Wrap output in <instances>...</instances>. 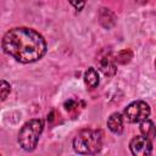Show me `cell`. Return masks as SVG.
I'll use <instances>...</instances> for the list:
<instances>
[{
  "label": "cell",
  "mask_w": 156,
  "mask_h": 156,
  "mask_svg": "<svg viewBox=\"0 0 156 156\" xmlns=\"http://www.w3.org/2000/svg\"><path fill=\"white\" fill-rule=\"evenodd\" d=\"M5 54L21 63H30L40 60L46 52L44 37L27 27H16L7 30L2 38Z\"/></svg>",
  "instance_id": "cell-1"
},
{
  "label": "cell",
  "mask_w": 156,
  "mask_h": 156,
  "mask_svg": "<svg viewBox=\"0 0 156 156\" xmlns=\"http://www.w3.org/2000/svg\"><path fill=\"white\" fill-rule=\"evenodd\" d=\"M102 136L104 134L100 129H82L73 139V147L82 155L96 154L102 146Z\"/></svg>",
  "instance_id": "cell-2"
},
{
  "label": "cell",
  "mask_w": 156,
  "mask_h": 156,
  "mask_svg": "<svg viewBox=\"0 0 156 156\" xmlns=\"http://www.w3.org/2000/svg\"><path fill=\"white\" fill-rule=\"evenodd\" d=\"M44 129V121L34 118L23 124L18 133V143L26 151H33L37 147L39 136Z\"/></svg>",
  "instance_id": "cell-3"
},
{
  "label": "cell",
  "mask_w": 156,
  "mask_h": 156,
  "mask_svg": "<svg viewBox=\"0 0 156 156\" xmlns=\"http://www.w3.org/2000/svg\"><path fill=\"white\" fill-rule=\"evenodd\" d=\"M150 106L141 100L133 101L123 111V118L129 123H139L150 116Z\"/></svg>",
  "instance_id": "cell-4"
},
{
  "label": "cell",
  "mask_w": 156,
  "mask_h": 156,
  "mask_svg": "<svg viewBox=\"0 0 156 156\" xmlns=\"http://www.w3.org/2000/svg\"><path fill=\"white\" fill-rule=\"evenodd\" d=\"M130 151L135 156H147L152 152V143L144 135L134 136L129 144Z\"/></svg>",
  "instance_id": "cell-5"
},
{
  "label": "cell",
  "mask_w": 156,
  "mask_h": 156,
  "mask_svg": "<svg viewBox=\"0 0 156 156\" xmlns=\"http://www.w3.org/2000/svg\"><path fill=\"white\" fill-rule=\"evenodd\" d=\"M98 66H99V69L107 77H111L116 73L117 68H116V60L115 57L111 55L110 51H105V52H101L99 55V58H98Z\"/></svg>",
  "instance_id": "cell-6"
},
{
  "label": "cell",
  "mask_w": 156,
  "mask_h": 156,
  "mask_svg": "<svg viewBox=\"0 0 156 156\" xmlns=\"http://www.w3.org/2000/svg\"><path fill=\"white\" fill-rule=\"evenodd\" d=\"M107 127L115 134H121L123 132V116L118 112L112 113L107 118Z\"/></svg>",
  "instance_id": "cell-7"
},
{
  "label": "cell",
  "mask_w": 156,
  "mask_h": 156,
  "mask_svg": "<svg viewBox=\"0 0 156 156\" xmlns=\"http://www.w3.org/2000/svg\"><path fill=\"white\" fill-rule=\"evenodd\" d=\"M139 128H140V132H141V134L144 136H146L151 141L155 139V136H156V127H155V124H154L152 121H150L147 118L144 119V121H141Z\"/></svg>",
  "instance_id": "cell-8"
},
{
  "label": "cell",
  "mask_w": 156,
  "mask_h": 156,
  "mask_svg": "<svg viewBox=\"0 0 156 156\" xmlns=\"http://www.w3.org/2000/svg\"><path fill=\"white\" fill-rule=\"evenodd\" d=\"M99 18H100L101 26L105 28H111L116 22V16L108 9H101L99 13Z\"/></svg>",
  "instance_id": "cell-9"
},
{
  "label": "cell",
  "mask_w": 156,
  "mask_h": 156,
  "mask_svg": "<svg viewBox=\"0 0 156 156\" xmlns=\"http://www.w3.org/2000/svg\"><path fill=\"white\" fill-rule=\"evenodd\" d=\"M84 82H85V84L90 89H94V88H96L99 85V82H100L99 74H98V72H96V69L94 67H89L85 71V73H84Z\"/></svg>",
  "instance_id": "cell-10"
},
{
  "label": "cell",
  "mask_w": 156,
  "mask_h": 156,
  "mask_svg": "<svg viewBox=\"0 0 156 156\" xmlns=\"http://www.w3.org/2000/svg\"><path fill=\"white\" fill-rule=\"evenodd\" d=\"M132 57H133V52H132L129 49H124V50L119 51V52L116 55L115 60H116L117 63L126 65V63H128V62L132 60Z\"/></svg>",
  "instance_id": "cell-11"
},
{
  "label": "cell",
  "mask_w": 156,
  "mask_h": 156,
  "mask_svg": "<svg viewBox=\"0 0 156 156\" xmlns=\"http://www.w3.org/2000/svg\"><path fill=\"white\" fill-rule=\"evenodd\" d=\"M10 91H11V87H10V84L6 82V80H1V100L4 101L6 98H7V95L10 94Z\"/></svg>",
  "instance_id": "cell-12"
},
{
  "label": "cell",
  "mask_w": 156,
  "mask_h": 156,
  "mask_svg": "<svg viewBox=\"0 0 156 156\" xmlns=\"http://www.w3.org/2000/svg\"><path fill=\"white\" fill-rule=\"evenodd\" d=\"M63 106H65V108H66L67 111H69V112H71V111L77 110V107H78V102H77L76 100H73V99H69V100L65 101Z\"/></svg>",
  "instance_id": "cell-13"
},
{
  "label": "cell",
  "mask_w": 156,
  "mask_h": 156,
  "mask_svg": "<svg viewBox=\"0 0 156 156\" xmlns=\"http://www.w3.org/2000/svg\"><path fill=\"white\" fill-rule=\"evenodd\" d=\"M68 1H69L71 5H72L76 10H78V11H80V10L84 7L85 2H87V0H68Z\"/></svg>",
  "instance_id": "cell-14"
},
{
  "label": "cell",
  "mask_w": 156,
  "mask_h": 156,
  "mask_svg": "<svg viewBox=\"0 0 156 156\" xmlns=\"http://www.w3.org/2000/svg\"><path fill=\"white\" fill-rule=\"evenodd\" d=\"M138 4H146V2H149L150 0H135Z\"/></svg>",
  "instance_id": "cell-15"
},
{
  "label": "cell",
  "mask_w": 156,
  "mask_h": 156,
  "mask_svg": "<svg viewBox=\"0 0 156 156\" xmlns=\"http://www.w3.org/2000/svg\"><path fill=\"white\" fill-rule=\"evenodd\" d=\"M155 67H156V61H155Z\"/></svg>",
  "instance_id": "cell-16"
}]
</instances>
